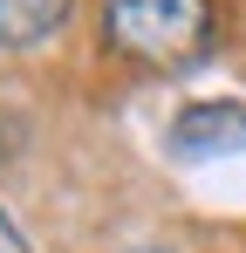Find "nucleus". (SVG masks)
<instances>
[{"label": "nucleus", "mask_w": 246, "mask_h": 253, "mask_svg": "<svg viewBox=\"0 0 246 253\" xmlns=\"http://www.w3.org/2000/svg\"><path fill=\"white\" fill-rule=\"evenodd\" d=\"M103 35L144 69H178L212 42V0H103Z\"/></svg>", "instance_id": "obj_1"}, {"label": "nucleus", "mask_w": 246, "mask_h": 253, "mask_svg": "<svg viewBox=\"0 0 246 253\" xmlns=\"http://www.w3.org/2000/svg\"><path fill=\"white\" fill-rule=\"evenodd\" d=\"M233 151H246V103H185L178 110V124H171V158H192V165H205V158H233Z\"/></svg>", "instance_id": "obj_2"}, {"label": "nucleus", "mask_w": 246, "mask_h": 253, "mask_svg": "<svg viewBox=\"0 0 246 253\" xmlns=\"http://www.w3.org/2000/svg\"><path fill=\"white\" fill-rule=\"evenodd\" d=\"M62 14H69V0H0V48H28L55 35Z\"/></svg>", "instance_id": "obj_3"}, {"label": "nucleus", "mask_w": 246, "mask_h": 253, "mask_svg": "<svg viewBox=\"0 0 246 253\" xmlns=\"http://www.w3.org/2000/svg\"><path fill=\"white\" fill-rule=\"evenodd\" d=\"M0 253H28V240L14 233V219H7V212H0Z\"/></svg>", "instance_id": "obj_4"}, {"label": "nucleus", "mask_w": 246, "mask_h": 253, "mask_svg": "<svg viewBox=\"0 0 246 253\" xmlns=\"http://www.w3.org/2000/svg\"><path fill=\"white\" fill-rule=\"evenodd\" d=\"M137 253H164V247H137Z\"/></svg>", "instance_id": "obj_5"}]
</instances>
